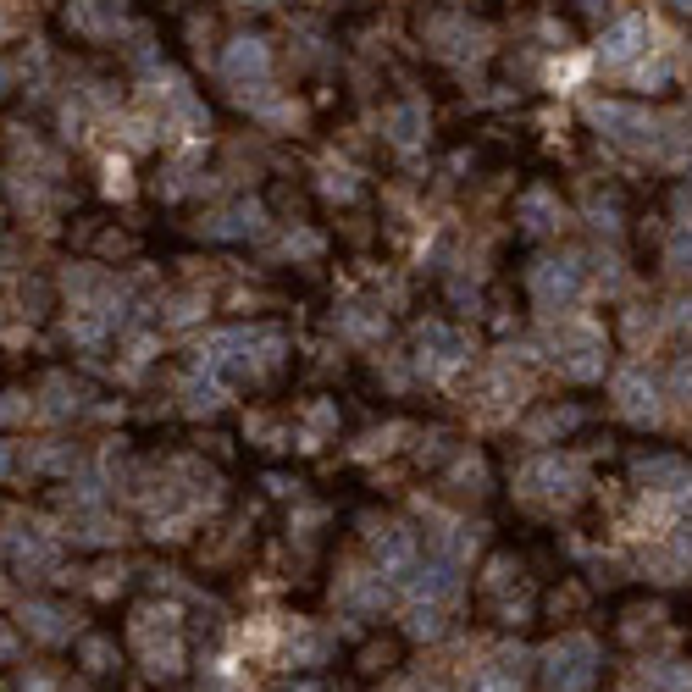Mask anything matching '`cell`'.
I'll return each mask as SVG.
<instances>
[{"label":"cell","mask_w":692,"mask_h":692,"mask_svg":"<svg viewBox=\"0 0 692 692\" xmlns=\"http://www.w3.org/2000/svg\"><path fill=\"white\" fill-rule=\"evenodd\" d=\"M427 45H438L443 56H482V50H488V28L460 17V12H443L427 23Z\"/></svg>","instance_id":"1"},{"label":"cell","mask_w":692,"mask_h":692,"mask_svg":"<svg viewBox=\"0 0 692 692\" xmlns=\"http://www.w3.org/2000/svg\"><path fill=\"white\" fill-rule=\"evenodd\" d=\"M648 50H654V23H648V17H621V23L604 34L598 56H604L609 67H626V61L648 56Z\"/></svg>","instance_id":"2"},{"label":"cell","mask_w":692,"mask_h":692,"mask_svg":"<svg viewBox=\"0 0 692 692\" xmlns=\"http://www.w3.org/2000/svg\"><path fill=\"white\" fill-rule=\"evenodd\" d=\"M582 6H598V0H582Z\"/></svg>","instance_id":"5"},{"label":"cell","mask_w":692,"mask_h":692,"mask_svg":"<svg viewBox=\"0 0 692 692\" xmlns=\"http://www.w3.org/2000/svg\"><path fill=\"white\" fill-rule=\"evenodd\" d=\"M106 12H111V0H78V6L67 12V23L95 34V28H106Z\"/></svg>","instance_id":"4"},{"label":"cell","mask_w":692,"mask_h":692,"mask_svg":"<svg viewBox=\"0 0 692 692\" xmlns=\"http://www.w3.org/2000/svg\"><path fill=\"white\" fill-rule=\"evenodd\" d=\"M266 39H255V34H239V39H227V50H222V72L227 78H261L266 72Z\"/></svg>","instance_id":"3"}]
</instances>
